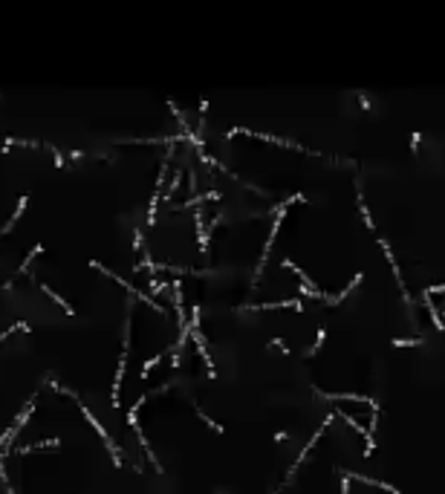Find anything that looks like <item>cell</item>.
I'll return each instance as SVG.
<instances>
[{
    "instance_id": "cell-1",
    "label": "cell",
    "mask_w": 445,
    "mask_h": 494,
    "mask_svg": "<svg viewBox=\"0 0 445 494\" xmlns=\"http://www.w3.org/2000/svg\"><path fill=\"white\" fill-rule=\"evenodd\" d=\"M304 310V304L301 301H269V304H258V307H252V310Z\"/></svg>"
},
{
    "instance_id": "cell-2",
    "label": "cell",
    "mask_w": 445,
    "mask_h": 494,
    "mask_svg": "<svg viewBox=\"0 0 445 494\" xmlns=\"http://www.w3.org/2000/svg\"><path fill=\"white\" fill-rule=\"evenodd\" d=\"M425 310H428V315H431L433 327H436V330H445V324H442V318H439V312H436V307H433L431 298H425Z\"/></svg>"
},
{
    "instance_id": "cell-3",
    "label": "cell",
    "mask_w": 445,
    "mask_h": 494,
    "mask_svg": "<svg viewBox=\"0 0 445 494\" xmlns=\"http://www.w3.org/2000/svg\"><path fill=\"white\" fill-rule=\"evenodd\" d=\"M359 211H362V217H364V223H367V229H370V231H376V223H373V217H370V211H367V206H364V196H362V182H359Z\"/></svg>"
},
{
    "instance_id": "cell-4",
    "label": "cell",
    "mask_w": 445,
    "mask_h": 494,
    "mask_svg": "<svg viewBox=\"0 0 445 494\" xmlns=\"http://www.w3.org/2000/svg\"><path fill=\"white\" fill-rule=\"evenodd\" d=\"M324 341H327V330L321 327V330H318V335H315V344H312L309 350H306V356H309V358L318 356V353H321V347H324Z\"/></svg>"
},
{
    "instance_id": "cell-5",
    "label": "cell",
    "mask_w": 445,
    "mask_h": 494,
    "mask_svg": "<svg viewBox=\"0 0 445 494\" xmlns=\"http://www.w3.org/2000/svg\"><path fill=\"white\" fill-rule=\"evenodd\" d=\"M416 344H422V338H408V341H405V338H396V341H393V347H416Z\"/></svg>"
},
{
    "instance_id": "cell-6",
    "label": "cell",
    "mask_w": 445,
    "mask_h": 494,
    "mask_svg": "<svg viewBox=\"0 0 445 494\" xmlns=\"http://www.w3.org/2000/svg\"><path fill=\"white\" fill-rule=\"evenodd\" d=\"M341 477H344V474H341ZM341 494H350V477L341 480Z\"/></svg>"
},
{
    "instance_id": "cell-7",
    "label": "cell",
    "mask_w": 445,
    "mask_h": 494,
    "mask_svg": "<svg viewBox=\"0 0 445 494\" xmlns=\"http://www.w3.org/2000/svg\"><path fill=\"white\" fill-rule=\"evenodd\" d=\"M269 347H278V350H283V353H289V347L283 344L281 338H275V341H272V344H269Z\"/></svg>"
},
{
    "instance_id": "cell-8",
    "label": "cell",
    "mask_w": 445,
    "mask_h": 494,
    "mask_svg": "<svg viewBox=\"0 0 445 494\" xmlns=\"http://www.w3.org/2000/svg\"><path fill=\"white\" fill-rule=\"evenodd\" d=\"M419 133H413V136H410V148H413V150H416V148H419Z\"/></svg>"
}]
</instances>
